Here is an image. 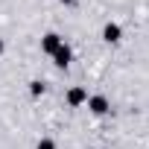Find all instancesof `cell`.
Wrapping results in <instances>:
<instances>
[{"label":"cell","mask_w":149,"mask_h":149,"mask_svg":"<svg viewBox=\"0 0 149 149\" xmlns=\"http://www.w3.org/2000/svg\"><path fill=\"white\" fill-rule=\"evenodd\" d=\"M88 111L91 114H97V117H102V114H108L111 111V102H108V97H102V94H94V97H88Z\"/></svg>","instance_id":"6da1fadb"},{"label":"cell","mask_w":149,"mask_h":149,"mask_svg":"<svg viewBox=\"0 0 149 149\" xmlns=\"http://www.w3.org/2000/svg\"><path fill=\"white\" fill-rule=\"evenodd\" d=\"M64 102H67L70 108H79V105H85V102H88V91H85L82 85H73V88L64 94Z\"/></svg>","instance_id":"7a4b0ae2"},{"label":"cell","mask_w":149,"mask_h":149,"mask_svg":"<svg viewBox=\"0 0 149 149\" xmlns=\"http://www.w3.org/2000/svg\"><path fill=\"white\" fill-rule=\"evenodd\" d=\"M64 41H61V35H56V32H47L44 38H41V53H47V56H53L58 47H61Z\"/></svg>","instance_id":"3957f363"},{"label":"cell","mask_w":149,"mask_h":149,"mask_svg":"<svg viewBox=\"0 0 149 149\" xmlns=\"http://www.w3.org/2000/svg\"><path fill=\"white\" fill-rule=\"evenodd\" d=\"M102 38H105L108 44H117V41L123 38V26H120V24H114V21H108V24L102 26Z\"/></svg>","instance_id":"277c9868"},{"label":"cell","mask_w":149,"mask_h":149,"mask_svg":"<svg viewBox=\"0 0 149 149\" xmlns=\"http://www.w3.org/2000/svg\"><path fill=\"white\" fill-rule=\"evenodd\" d=\"M70 58H73V50H70L67 44H61V47L53 53V61H56V67H67V64H70Z\"/></svg>","instance_id":"5b68a950"},{"label":"cell","mask_w":149,"mask_h":149,"mask_svg":"<svg viewBox=\"0 0 149 149\" xmlns=\"http://www.w3.org/2000/svg\"><path fill=\"white\" fill-rule=\"evenodd\" d=\"M29 94H32V97H41V94H44V82L32 79V82H29Z\"/></svg>","instance_id":"8992f818"},{"label":"cell","mask_w":149,"mask_h":149,"mask_svg":"<svg viewBox=\"0 0 149 149\" xmlns=\"http://www.w3.org/2000/svg\"><path fill=\"white\" fill-rule=\"evenodd\" d=\"M35 149H56V140H53V137H41V140L35 143Z\"/></svg>","instance_id":"52a82bcc"},{"label":"cell","mask_w":149,"mask_h":149,"mask_svg":"<svg viewBox=\"0 0 149 149\" xmlns=\"http://www.w3.org/2000/svg\"><path fill=\"white\" fill-rule=\"evenodd\" d=\"M3 50H6V44H3V41H0V56H3Z\"/></svg>","instance_id":"ba28073f"},{"label":"cell","mask_w":149,"mask_h":149,"mask_svg":"<svg viewBox=\"0 0 149 149\" xmlns=\"http://www.w3.org/2000/svg\"><path fill=\"white\" fill-rule=\"evenodd\" d=\"M61 3H67V6H73V0H61Z\"/></svg>","instance_id":"9c48e42d"}]
</instances>
